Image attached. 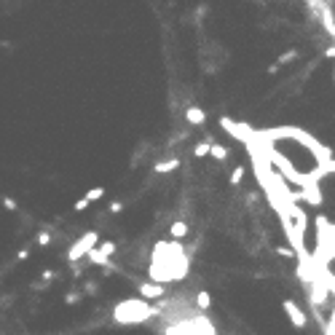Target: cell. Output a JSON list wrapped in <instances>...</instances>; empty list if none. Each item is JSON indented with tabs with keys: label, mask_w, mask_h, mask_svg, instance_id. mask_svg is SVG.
I'll return each mask as SVG.
<instances>
[{
	"label": "cell",
	"mask_w": 335,
	"mask_h": 335,
	"mask_svg": "<svg viewBox=\"0 0 335 335\" xmlns=\"http://www.w3.org/2000/svg\"><path fill=\"white\" fill-rule=\"evenodd\" d=\"M161 309H156V306H151L147 301H142V297H137V301H124L116 306V322L121 324H137V322H145L151 319V316H156Z\"/></svg>",
	"instance_id": "cell-1"
},
{
	"label": "cell",
	"mask_w": 335,
	"mask_h": 335,
	"mask_svg": "<svg viewBox=\"0 0 335 335\" xmlns=\"http://www.w3.org/2000/svg\"><path fill=\"white\" fill-rule=\"evenodd\" d=\"M99 241H102V239H99L97 231H89V234H83V236L76 241V244L67 249V263L76 266L81 257H89V252H91V249H97Z\"/></svg>",
	"instance_id": "cell-2"
},
{
	"label": "cell",
	"mask_w": 335,
	"mask_h": 335,
	"mask_svg": "<svg viewBox=\"0 0 335 335\" xmlns=\"http://www.w3.org/2000/svg\"><path fill=\"white\" fill-rule=\"evenodd\" d=\"M306 3L311 6V11H314L316 16H319L324 32L332 35V41H335V16H332V6L327 3V0H306Z\"/></svg>",
	"instance_id": "cell-3"
},
{
	"label": "cell",
	"mask_w": 335,
	"mask_h": 335,
	"mask_svg": "<svg viewBox=\"0 0 335 335\" xmlns=\"http://www.w3.org/2000/svg\"><path fill=\"white\" fill-rule=\"evenodd\" d=\"M282 309H284L287 319L292 322V327H295V330H303V327H306V322H309V319H306V314L301 311V306H297L295 301H284V303H282Z\"/></svg>",
	"instance_id": "cell-4"
},
{
	"label": "cell",
	"mask_w": 335,
	"mask_h": 335,
	"mask_svg": "<svg viewBox=\"0 0 335 335\" xmlns=\"http://www.w3.org/2000/svg\"><path fill=\"white\" fill-rule=\"evenodd\" d=\"M137 287H139V297H161V295H166V287L158 284V282H142Z\"/></svg>",
	"instance_id": "cell-5"
},
{
	"label": "cell",
	"mask_w": 335,
	"mask_h": 335,
	"mask_svg": "<svg viewBox=\"0 0 335 335\" xmlns=\"http://www.w3.org/2000/svg\"><path fill=\"white\" fill-rule=\"evenodd\" d=\"M89 263H91V266H99V268H107L110 274L116 271V266L110 263V257H107L105 252H102L99 247H97V249H91V252H89Z\"/></svg>",
	"instance_id": "cell-6"
},
{
	"label": "cell",
	"mask_w": 335,
	"mask_h": 335,
	"mask_svg": "<svg viewBox=\"0 0 335 335\" xmlns=\"http://www.w3.org/2000/svg\"><path fill=\"white\" fill-rule=\"evenodd\" d=\"M182 116H185V121H188V124H193V126H201L204 121H207V113H204L201 107H188Z\"/></svg>",
	"instance_id": "cell-7"
},
{
	"label": "cell",
	"mask_w": 335,
	"mask_h": 335,
	"mask_svg": "<svg viewBox=\"0 0 335 335\" xmlns=\"http://www.w3.org/2000/svg\"><path fill=\"white\" fill-rule=\"evenodd\" d=\"M180 166V158H166V161H158L156 166H153V172L156 174H169V172H174Z\"/></svg>",
	"instance_id": "cell-8"
},
{
	"label": "cell",
	"mask_w": 335,
	"mask_h": 335,
	"mask_svg": "<svg viewBox=\"0 0 335 335\" xmlns=\"http://www.w3.org/2000/svg\"><path fill=\"white\" fill-rule=\"evenodd\" d=\"M169 234L174 239H185V236H188V222H185V220H174L172 228H169Z\"/></svg>",
	"instance_id": "cell-9"
},
{
	"label": "cell",
	"mask_w": 335,
	"mask_h": 335,
	"mask_svg": "<svg viewBox=\"0 0 335 335\" xmlns=\"http://www.w3.org/2000/svg\"><path fill=\"white\" fill-rule=\"evenodd\" d=\"M209 306H212V295H209L207 290H201V292L196 295V309H199V311H207Z\"/></svg>",
	"instance_id": "cell-10"
},
{
	"label": "cell",
	"mask_w": 335,
	"mask_h": 335,
	"mask_svg": "<svg viewBox=\"0 0 335 335\" xmlns=\"http://www.w3.org/2000/svg\"><path fill=\"white\" fill-rule=\"evenodd\" d=\"M212 145H215V142H199L196 147H193V158H207V156H212Z\"/></svg>",
	"instance_id": "cell-11"
},
{
	"label": "cell",
	"mask_w": 335,
	"mask_h": 335,
	"mask_svg": "<svg viewBox=\"0 0 335 335\" xmlns=\"http://www.w3.org/2000/svg\"><path fill=\"white\" fill-rule=\"evenodd\" d=\"M244 174H247V166H241V164H239V166H236V169H234V172H231V177H228V182H231V185H239L241 180H244Z\"/></svg>",
	"instance_id": "cell-12"
},
{
	"label": "cell",
	"mask_w": 335,
	"mask_h": 335,
	"mask_svg": "<svg viewBox=\"0 0 335 335\" xmlns=\"http://www.w3.org/2000/svg\"><path fill=\"white\" fill-rule=\"evenodd\" d=\"M228 156H231L228 147H222V145H212V158H215V161H226Z\"/></svg>",
	"instance_id": "cell-13"
},
{
	"label": "cell",
	"mask_w": 335,
	"mask_h": 335,
	"mask_svg": "<svg viewBox=\"0 0 335 335\" xmlns=\"http://www.w3.org/2000/svg\"><path fill=\"white\" fill-rule=\"evenodd\" d=\"M51 241H54V236L49 234V231H41V234L35 236V247H49Z\"/></svg>",
	"instance_id": "cell-14"
},
{
	"label": "cell",
	"mask_w": 335,
	"mask_h": 335,
	"mask_svg": "<svg viewBox=\"0 0 335 335\" xmlns=\"http://www.w3.org/2000/svg\"><path fill=\"white\" fill-rule=\"evenodd\" d=\"M102 196H105V188H91V191L86 193V199H89L91 204H94V201H99Z\"/></svg>",
	"instance_id": "cell-15"
},
{
	"label": "cell",
	"mask_w": 335,
	"mask_h": 335,
	"mask_svg": "<svg viewBox=\"0 0 335 335\" xmlns=\"http://www.w3.org/2000/svg\"><path fill=\"white\" fill-rule=\"evenodd\" d=\"M99 249H102V252H105V255L110 257V255H116V249H118V247L113 244V241H99Z\"/></svg>",
	"instance_id": "cell-16"
},
{
	"label": "cell",
	"mask_w": 335,
	"mask_h": 335,
	"mask_svg": "<svg viewBox=\"0 0 335 335\" xmlns=\"http://www.w3.org/2000/svg\"><path fill=\"white\" fill-rule=\"evenodd\" d=\"M295 57H297V51H284L282 57H279V62H276V64H287V62H292Z\"/></svg>",
	"instance_id": "cell-17"
},
{
	"label": "cell",
	"mask_w": 335,
	"mask_h": 335,
	"mask_svg": "<svg viewBox=\"0 0 335 335\" xmlns=\"http://www.w3.org/2000/svg\"><path fill=\"white\" fill-rule=\"evenodd\" d=\"M89 204H91V201H89L86 196H83V199H78V201H76V207H72V209H76V212H83V209L89 207Z\"/></svg>",
	"instance_id": "cell-18"
},
{
	"label": "cell",
	"mask_w": 335,
	"mask_h": 335,
	"mask_svg": "<svg viewBox=\"0 0 335 335\" xmlns=\"http://www.w3.org/2000/svg\"><path fill=\"white\" fill-rule=\"evenodd\" d=\"M3 207H6V209H11V212H16V201H14L11 196H3Z\"/></svg>",
	"instance_id": "cell-19"
},
{
	"label": "cell",
	"mask_w": 335,
	"mask_h": 335,
	"mask_svg": "<svg viewBox=\"0 0 335 335\" xmlns=\"http://www.w3.org/2000/svg\"><path fill=\"white\" fill-rule=\"evenodd\" d=\"M78 297H81L78 292H67V295H64V303H67V306L70 303H78Z\"/></svg>",
	"instance_id": "cell-20"
},
{
	"label": "cell",
	"mask_w": 335,
	"mask_h": 335,
	"mask_svg": "<svg viewBox=\"0 0 335 335\" xmlns=\"http://www.w3.org/2000/svg\"><path fill=\"white\" fill-rule=\"evenodd\" d=\"M121 209H124V201H113V204H110V212H116V215Z\"/></svg>",
	"instance_id": "cell-21"
},
{
	"label": "cell",
	"mask_w": 335,
	"mask_h": 335,
	"mask_svg": "<svg viewBox=\"0 0 335 335\" xmlns=\"http://www.w3.org/2000/svg\"><path fill=\"white\" fill-rule=\"evenodd\" d=\"M54 276H57V274H54V271H51V268H46V271H43V282H51V279H54Z\"/></svg>",
	"instance_id": "cell-22"
},
{
	"label": "cell",
	"mask_w": 335,
	"mask_h": 335,
	"mask_svg": "<svg viewBox=\"0 0 335 335\" xmlns=\"http://www.w3.org/2000/svg\"><path fill=\"white\" fill-rule=\"evenodd\" d=\"M27 255H30V249H19V255H16V260H27Z\"/></svg>",
	"instance_id": "cell-23"
},
{
	"label": "cell",
	"mask_w": 335,
	"mask_h": 335,
	"mask_svg": "<svg viewBox=\"0 0 335 335\" xmlns=\"http://www.w3.org/2000/svg\"><path fill=\"white\" fill-rule=\"evenodd\" d=\"M330 172H332V174H335V158H332V166H330Z\"/></svg>",
	"instance_id": "cell-24"
},
{
	"label": "cell",
	"mask_w": 335,
	"mask_h": 335,
	"mask_svg": "<svg viewBox=\"0 0 335 335\" xmlns=\"http://www.w3.org/2000/svg\"><path fill=\"white\" fill-rule=\"evenodd\" d=\"M332 81H335V67H332Z\"/></svg>",
	"instance_id": "cell-25"
}]
</instances>
